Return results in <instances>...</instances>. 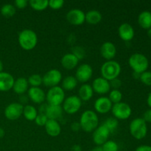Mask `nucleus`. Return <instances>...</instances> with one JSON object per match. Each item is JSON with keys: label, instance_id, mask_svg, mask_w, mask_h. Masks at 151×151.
I'll use <instances>...</instances> for the list:
<instances>
[{"label": "nucleus", "instance_id": "1", "mask_svg": "<svg viewBox=\"0 0 151 151\" xmlns=\"http://www.w3.org/2000/svg\"><path fill=\"white\" fill-rule=\"evenodd\" d=\"M81 128L87 133L93 132L99 126V118L97 113L92 110L83 112L79 120Z\"/></svg>", "mask_w": 151, "mask_h": 151}, {"label": "nucleus", "instance_id": "2", "mask_svg": "<svg viewBox=\"0 0 151 151\" xmlns=\"http://www.w3.org/2000/svg\"><path fill=\"white\" fill-rule=\"evenodd\" d=\"M20 47L26 51L32 50L36 47L38 43V35L36 32L30 29H24L21 31L18 36Z\"/></svg>", "mask_w": 151, "mask_h": 151}, {"label": "nucleus", "instance_id": "3", "mask_svg": "<svg viewBox=\"0 0 151 151\" xmlns=\"http://www.w3.org/2000/svg\"><path fill=\"white\" fill-rule=\"evenodd\" d=\"M121 70H122V68L117 61L114 60H106L102 65L100 73H101L102 78L111 81L112 80L118 78L121 73Z\"/></svg>", "mask_w": 151, "mask_h": 151}, {"label": "nucleus", "instance_id": "4", "mask_svg": "<svg viewBox=\"0 0 151 151\" xmlns=\"http://www.w3.org/2000/svg\"><path fill=\"white\" fill-rule=\"evenodd\" d=\"M128 64L134 72L142 74L146 72L149 66L148 59L141 53H134L128 59Z\"/></svg>", "mask_w": 151, "mask_h": 151}, {"label": "nucleus", "instance_id": "5", "mask_svg": "<svg viewBox=\"0 0 151 151\" xmlns=\"http://www.w3.org/2000/svg\"><path fill=\"white\" fill-rule=\"evenodd\" d=\"M130 133L136 139L145 138L147 133V126L146 122L142 118H136L130 123Z\"/></svg>", "mask_w": 151, "mask_h": 151}, {"label": "nucleus", "instance_id": "6", "mask_svg": "<svg viewBox=\"0 0 151 151\" xmlns=\"http://www.w3.org/2000/svg\"><path fill=\"white\" fill-rule=\"evenodd\" d=\"M46 100L48 105L61 106L65 100L64 90L59 86L50 88L46 94Z\"/></svg>", "mask_w": 151, "mask_h": 151}, {"label": "nucleus", "instance_id": "7", "mask_svg": "<svg viewBox=\"0 0 151 151\" xmlns=\"http://www.w3.org/2000/svg\"><path fill=\"white\" fill-rule=\"evenodd\" d=\"M111 111L114 117L116 118L117 120H125L131 116L132 113L131 106L128 103L123 102L113 104Z\"/></svg>", "mask_w": 151, "mask_h": 151}, {"label": "nucleus", "instance_id": "8", "mask_svg": "<svg viewBox=\"0 0 151 151\" xmlns=\"http://www.w3.org/2000/svg\"><path fill=\"white\" fill-rule=\"evenodd\" d=\"M62 79L61 72L57 69H50L42 76L43 84L50 88L58 86V84L61 83Z\"/></svg>", "mask_w": 151, "mask_h": 151}, {"label": "nucleus", "instance_id": "9", "mask_svg": "<svg viewBox=\"0 0 151 151\" xmlns=\"http://www.w3.org/2000/svg\"><path fill=\"white\" fill-rule=\"evenodd\" d=\"M62 104L63 111L68 114H75L81 109L82 101L78 96L72 95L66 97Z\"/></svg>", "mask_w": 151, "mask_h": 151}, {"label": "nucleus", "instance_id": "10", "mask_svg": "<svg viewBox=\"0 0 151 151\" xmlns=\"http://www.w3.org/2000/svg\"><path fill=\"white\" fill-rule=\"evenodd\" d=\"M24 106L20 103H12L4 109V116L9 120H16L23 114Z\"/></svg>", "mask_w": 151, "mask_h": 151}, {"label": "nucleus", "instance_id": "11", "mask_svg": "<svg viewBox=\"0 0 151 151\" xmlns=\"http://www.w3.org/2000/svg\"><path fill=\"white\" fill-rule=\"evenodd\" d=\"M110 131L103 125H99L94 131H93L92 139L94 144L97 146H102L106 142L109 140L110 136Z\"/></svg>", "mask_w": 151, "mask_h": 151}, {"label": "nucleus", "instance_id": "12", "mask_svg": "<svg viewBox=\"0 0 151 151\" xmlns=\"http://www.w3.org/2000/svg\"><path fill=\"white\" fill-rule=\"evenodd\" d=\"M93 75V69L91 65L83 63L77 68L75 78L78 82L86 83L89 81Z\"/></svg>", "mask_w": 151, "mask_h": 151}, {"label": "nucleus", "instance_id": "13", "mask_svg": "<svg viewBox=\"0 0 151 151\" xmlns=\"http://www.w3.org/2000/svg\"><path fill=\"white\" fill-rule=\"evenodd\" d=\"M66 17L68 22L75 26H79L86 22V13L81 9H72L66 13Z\"/></svg>", "mask_w": 151, "mask_h": 151}, {"label": "nucleus", "instance_id": "14", "mask_svg": "<svg viewBox=\"0 0 151 151\" xmlns=\"http://www.w3.org/2000/svg\"><path fill=\"white\" fill-rule=\"evenodd\" d=\"M91 87L94 92L99 94H105L109 93L111 91L110 82L102 77L95 78L93 81Z\"/></svg>", "mask_w": 151, "mask_h": 151}, {"label": "nucleus", "instance_id": "15", "mask_svg": "<svg viewBox=\"0 0 151 151\" xmlns=\"http://www.w3.org/2000/svg\"><path fill=\"white\" fill-rule=\"evenodd\" d=\"M113 103L111 102L108 97H100L95 100L94 104V109L96 111L101 114L109 113L110 111H111Z\"/></svg>", "mask_w": 151, "mask_h": 151}, {"label": "nucleus", "instance_id": "16", "mask_svg": "<svg viewBox=\"0 0 151 151\" xmlns=\"http://www.w3.org/2000/svg\"><path fill=\"white\" fill-rule=\"evenodd\" d=\"M28 97L35 104H42L46 100V93L40 87H30L27 90Z\"/></svg>", "mask_w": 151, "mask_h": 151}, {"label": "nucleus", "instance_id": "17", "mask_svg": "<svg viewBox=\"0 0 151 151\" xmlns=\"http://www.w3.org/2000/svg\"><path fill=\"white\" fill-rule=\"evenodd\" d=\"M100 54L106 60H111L116 55V47L110 41H106L101 45L100 49Z\"/></svg>", "mask_w": 151, "mask_h": 151}, {"label": "nucleus", "instance_id": "18", "mask_svg": "<svg viewBox=\"0 0 151 151\" xmlns=\"http://www.w3.org/2000/svg\"><path fill=\"white\" fill-rule=\"evenodd\" d=\"M119 38L124 41H130L134 38L135 32L134 27L128 23H122L118 28Z\"/></svg>", "mask_w": 151, "mask_h": 151}, {"label": "nucleus", "instance_id": "19", "mask_svg": "<svg viewBox=\"0 0 151 151\" xmlns=\"http://www.w3.org/2000/svg\"><path fill=\"white\" fill-rule=\"evenodd\" d=\"M15 79L8 72H0V91H7L13 88Z\"/></svg>", "mask_w": 151, "mask_h": 151}, {"label": "nucleus", "instance_id": "20", "mask_svg": "<svg viewBox=\"0 0 151 151\" xmlns=\"http://www.w3.org/2000/svg\"><path fill=\"white\" fill-rule=\"evenodd\" d=\"M79 63V59L72 53H67L62 57L60 60L61 66L67 70L74 69L77 67Z\"/></svg>", "mask_w": 151, "mask_h": 151}, {"label": "nucleus", "instance_id": "21", "mask_svg": "<svg viewBox=\"0 0 151 151\" xmlns=\"http://www.w3.org/2000/svg\"><path fill=\"white\" fill-rule=\"evenodd\" d=\"M46 133L52 137H56L61 133V127L58 120L48 119L46 125H44Z\"/></svg>", "mask_w": 151, "mask_h": 151}, {"label": "nucleus", "instance_id": "22", "mask_svg": "<svg viewBox=\"0 0 151 151\" xmlns=\"http://www.w3.org/2000/svg\"><path fill=\"white\" fill-rule=\"evenodd\" d=\"M63 108L61 106H52V105H47L45 113L48 119L58 120L63 114Z\"/></svg>", "mask_w": 151, "mask_h": 151}, {"label": "nucleus", "instance_id": "23", "mask_svg": "<svg viewBox=\"0 0 151 151\" xmlns=\"http://www.w3.org/2000/svg\"><path fill=\"white\" fill-rule=\"evenodd\" d=\"M12 89L16 94L23 95L29 89V83H28L27 79L21 77L15 80Z\"/></svg>", "mask_w": 151, "mask_h": 151}, {"label": "nucleus", "instance_id": "24", "mask_svg": "<svg viewBox=\"0 0 151 151\" xmlns=\"http://www.w3.org/2000/svg\"><path fill=\"white\" fill-rule=\"evenodd\" d=\"M94 94V91L91 85L87 83H83L78 90V97L81 101H88L91 100Z\"/></svg>", "mask_w": 151, "mask_h": 151}, {"label": "nucleus", "instance_id": "25", "mask_svg": "<svg viewBox=\"0 0 151 151\" xmlns=\"http://www.w3.org/2000/svg\"><path fill=\"white\" fill-rule=\"evenodd\" d=\"M101 13L97 10H88L86 13V22L91 25H95L100 23L102 20Z\"/></svg>", "mask_w": 151, "mask_h": 151}, {"label": "nucleus", "instance_id": "26", "mask_svg": "<svg viewBox=\"0 0 151 151\" xmlns=\"http://www.w3.org/2000/svg\"><path fill=\"white\" fill-rule=\"evenodd\" d=\"M138 23L142 28L149 29L151 28V13L147 10L142 11L138 16Z\"/></svg>", "mask_w": 151, "mask_h": 151}, {"label": "nucleus", "instance_id": "27", "mask_svg": "<svg viewBox=\"0 0 151 151\" xmlns=\"http://www.w3.org/2000/svg\"><path fill=\"white\" fill-rule=\"evenodd\" d=\"M78 81H77L75 76L69 75L62 79L61 88L66 91H72L74 88H76V86H78Z\"/></svg>", "mask_w": 151, "mask_h": 151}, {"label": "nucleus", "instance_id": "28", "mask_svg": "<svg viewBox=\"0 0 151 151\" xmlns=\"http://www.w3.org/2000/svg\"><path fill=\"white\" fill-rule=\"evenodd\" d=\"M24 117L28 121H35L37 115H38V111L31 105H26L24 106L23 114Z\"/></svg>", "mask_w": 151, "mask_h": 151}, {"label": "nucleus", "instance_id": "29", "mask_svg": "<svg viewBox=\"0 0 151 151\" xmlns=\"http://www.w3.org/2000/svg\"><path fill=\"white\" fill-rule=\"evenodd\" d=\"M29 4L33 10L37 11H42L49 7L48 0H30Z\"/></svg>", "mask_w": 151, "mask_h": 151}, {"label": "nucleus", "instance_id": "30", "mask_svg": "<svg viewBox=\"0 0 151 151\" xmlns=\"http://www.w3.org/2000/svg\"><path fill=\"white\" fill-rule=\"evenodd\" d=\"M1 13L4 17L5 18H11L16 14V7L13 4L7 3V4H3L1 7Z\"/></svg>", "mask_w": 151, "mask_h": 151}, {"label": "nucleus", "instance_id": "31", "mask_svg": "<svg viewBox=\"0 0 151 151\" xmlns=\"http://www.w3.org/2000/svg\"><path fill=\"white\" fill-rule=\"evenodd\" d=\"M102 125H103L106 128H107L108 130L111 134V133L114 132L117 129L118 125H119V122H118V120L116 118L109 117L107 119H106L105 122Z\"/></svg>", "mask_w": 151, "mask_h": 151}, {"label": "nucleus", "instance_id": "32", "mask_svg": "<svg viewBox=\"0 0 151 151\" xmlns=\"http://www.w3.org/2000/svg\"><path fill=\"white\" fill-rule=\"evenodd\" d=\"M108 97L113 104H116L122 102V93L119 89H111L109 91Z\"/></svg>", "mask_w": 151, "mask_h": 151}, {"label": "nucleus", "instance_id": "33", "mask_svg": "<svg viewBox=\"0 0 151 151\" xmlns=\"http://www.w3.org/2000/svg\"><path fill=\"white\" fill-rule=\"evenodd\" d=\"M28 83L31 86V87H40L41 84H43L42 76L38 74H32L28 78Z\"/></svg>", "mask_w": 151, "mask_h": 151}, {"label": "nucleus", "instance_id": "34", "mask_svg": "<svg viewBox=\"0 0 151 151\" xmlns=\"http://www.w3.org/2000/svg\"><path fill=\"white\" fill-rule=\"evenodd\" d=\"M103 151H119V145L113 140H108L101 146Z\"/></svg>", "mask_w": 151, "mask_h": 151}, {"label": "nucleus", "instance_id": "35", "mask_svg": "<svg viewBox=\"0 0 151 151\" xmlns=\"http://www.w3.org/2000/svg\"><path fill=\"white\" fill-rule=\"evenodd\" d=\"M47 121H48V118L47 117V116H46L44 114H38V115H37L36 118H35V124H36L38 126H44L46 125V123L47 122Z\"/></svg>", "mask_w": 151, "mask_h": 151}, {"label": "nucleus", "instance_id": "36", "mask_svg": "<svg viewBox=\"0 0 151 151\" xmlns=\"http://www.w3.org/2000/svg\"><path fill=\"white\" fill-rule=\"evenodd\" d=\"M139 79L145 85L151 86V72L146 71V72L142 73L140 75Z\"/></svg>", "mask_w": 151, "mask_h": 151}, {"label": "nucleus", "instance_id": "37", "mask_svg": "<svg viewBox=\"0 0 151 151\" xmlns=\"http://www.w3.org/2000/svg\"><path fill=\"white\" fill-rule=\"evenodd\" d=\"M64 5L63 0H50L49 1V7L53 10H59Z\"/></svg>", "mask_w": 151, "mask_h": 151}, {"label": "nucleus", "instance_id": "38", "mask_svg": "<svg viewBox=\"0 0 151 151\" xmlns=\"http://www.w3.org/2000/svg\"><path fill=\"white\" fill-rule=\"evenodd\" d=\"M72 54L75 55L80 60H82L85 56V50L82 47H75L72 50Z\"/></svg>", "mask_w": 151, "mask_h": 151}, {"label": "nucleus", "instance_id": "39", "mask_svg": "<svg viewBox=\"0 0 151 151\" xmlns=\"http://www.w3.org/2000/svg\"><path fill=\"white\" fill-rule=\"evenodd\" d=\"M28 4H29V1L27 0H16L14 1L15 7H17L19 9L25 8Z\"/></svg>", "mask_w": 151, "mask_h": 151}, {"label": "nucleus", "instance_id": "40", "mask_svg": "<svg viewBox=\"0 0 151 151\" xmlns=\"http://www.w3.org/2000/svg\"><path fill=\"white\" fill-rule=\"evenodd\" d=\"M110 82V86L111 88H112L113 89H118L121 87L122 86V81L119 79V78H116V79H114L112 81H109Z\"/></svg>", "mask_w": 151, "mask_h": 151}, {"label": "nucleus", "instance_id": "41", "mask_svg": "<svg viewBox=\"0 0 151 151\" xmlns=\"http://www.w3.org/2000/svg\"><path fill=\"white\" fill-rule=\"evenodd\" d=\"M142 119H144L145 122H150L151 123V109H149V110L146 111L145 112Z\"/></svg>", "mask_w": 151, "mask_h": 151}, {"label": "nucleus", "instance_id": "42", "mask_svg": "<svg viewBox=\"0 0 151 151\" xmlns=\"http://www.w3.org/2000/svg\"><path fill=\"white\" fill-rule=\"evenodd\" d=\"M71 129H72V131H74V132H78V131H79L81 129L79 122H72V125H71Z\"/></svg>", "mask_w": 151, "mask_h": 151}, {"label": "nucleus", "instance_id": "43", "mask_svg": "<svg viewBox=\"0 0 151 151\" xmlns=\"http://www.w3.org/2000/svg\"><path fill=\"white\" fill-rule=\"evenodd\" d=\"M135 151H151V146L141 145L139 146Z\"/></svg>", "mask_w": 151, "mask_h": 151}, {"label": "nucleus", "instance_id": "44", "mask_svg": "<svg viewBox=\"0 0 151 151\" xmlns=\"http://www.w3.org/2000/svg\"><path fill=\"white\" fill-rule=\"evenodd\" d=\"M70 151H82V147L79 145H74L72 147H71Z\"/></svg>", "mask_w": 151, "mask_h": 151}, {"label": "nucleus", "instance_id": "45", "mask_svg": "<svg viewBox=\"0 0 151 151\" xmlns=\"http://www.w3.org/2000/svg\"><path fill=\"white\" fill-rule=\"evenodd\" d=\"M91 151H103V150L102 149L101 146H96L95 147L91 149Z\"/></svg>", "mask_w": 151, "mask_h": 151}, {"label": "nucleus", "instance_id": "46", "mask_svg": "<svg viewBox=\"0 0 151 151\" xmlns=\"http://www.w3.org/2000/svg\"><path fill=\"white\" fill-rule=\"evenodd\" d=\"M147 105H148V106L151 108V93H150V94H148V96H147Z\"/></svg>", "mask_w": 151, "mask_h": 151}, {"label": "nucleus", "instance_id": "47", "mask_svg": "<svg viewBox=\"0 0 151 151\" xmlns=\"http://www.w3.org/2000/svg\"><path fill=\"white\" fill-rule=\"evenodd\" d=\"M4 134H5V132H4V129L0 127V139H1L2 137H4Z\"/></svg>", "mask_w": 151, "mask_h": 151}, {"label": "nucleus", "instance_id": "48", "mask_svg": "<svg viewBox=\"0 0 151 151\" xmlns=\"http://www.w3.org/2000/svg\"><path fill=\"white\" fill-rule=\"evenodd\" d=\"M3 72V63L1 60H0V72Z\"/></svg>", "mask_w": 151, "mask_h": 151}, {"label": "nucleus", "instance_id": "49", "mask_svg": "<svg viewBox=\"0 0 151 151\" xmlns=\"http://www.w3.org/2000/svg\"><path fill=\"white\" fill-rule=\"evenodd\" d=\"M147 35H148L149 38L151 39V28H150L149 29H147Z\"/></svg>", "mask_w": 151, "mask_h": 151}]
</instances>
